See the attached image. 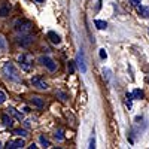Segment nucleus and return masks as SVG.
<instances>
[{
    "label": "nucleus",
    "instance_id": "23",
    "mask_svg": "<svg viewBox=\"0 0 149 149\" xmlns=\"http://www.w3.org/2000/svg\"><path fill=\"white\" fill-rule=\"evenodd\" d=\"M57 95H58V97H60L63 102H64V100H67V94H66V93H61V91H58V93H57Z\"/></svg>",
    "mask_w": 149,
    "mask_h": 149
},
{
    "label": "nucleus",
    "instance_id": "25",
    "mask_svg": "<svg viewBox=\"0 0 149 149\" xmlns=\"http://www.w3.org/2000/svg\"><path fill=\"white\" fill-rule=\"evenodd\" d=\"M0 48H2V49L6 48V43H5V40H3V37H2V36H0Z\"/></svg>",
    "mask_w": 149,
    "mask_h": 149
},
{
    "label": "nucleus",
    "instance_id": "3",
    "mask_svg": "<svg viewBox=\"0 0 149 149\" xmlns=\"http://www.w3.org/2000/svg\"><path fill=\"white\" fill-rule=\"evenodd\" d=\"M39 63H40L42 66H45L49 72H55V70H57V63H55L51 57H40V58H39Z\"/></svg>",
    "mask_w": 149,
    "mask_h": 149
},
{
    "label": "nucleus",
    "instance_id": "18",
    "mask_svg": "<svg viewBox=\"0 0 149 149\" xmlns=\"http://www.w3.org/2000/svg\"><path fill=\"white\" fill-rule=\"evenodd\" d=\"M39 140H40V143H42L45 148H49V146H51V145H49V142H48V139L45 137V136H40V137H39Z\"/></svg>",
    "mask_w": 149,
    "mask_h": 149
},
{
    "label": "nucleus",
    "instance_id": "6",
    "mask_svg": "<svg viewBox=\"0 0 149 149\" xmlns=\"http://www.w3.org/2000/svg\"><path fill=\"white\" fill-rule=\"evenodd\" d=\"M31 84L36 86V88H39V90H48V84L42 78H39V76L31 78Z\"/></svg>",
    "mask_w": 149,
    "mask_h": 149
},
{
    "label": "nucleus",
    "instance_id": "13",
    "mask_svg": "<svg viewBox=\"0 0 149 149\" xmlns=\"http://www.w3.org/2000/svg\"><path fill=\"white\" fill-rule=\"evenodd\" d=\"M9 12H10V5H2L0 6V17H8L9 15Z\"/></svg>",
    "mask_w": 149,
    "mask_h": 149
},
{
    "label": "nucleus",
    "instance_id": "27",
    "mask_svg": "<svg viewBox=\"0 0 149 149\" xmlns=\"http://www.w3.org/2000/svg\"><path fill=\"white\" fill-rule=\"evenodd\" d=\"M88 148H91V149H93V148H95V140H94V137L90 140V146H88Z\"/></svg>",
    "mask_w": 149,
    "mask_h": 149
},
{
    "label": "nucleus",
    "instance_id": "16",
    "mask_svg": "<svg viewBox=\"0 0 149 149\" xmlns=\"http://www.w3.org/2000/svg\"><path fill=\"white\" fill-rule=\"evenodd\" d=\"M131 94H133V98H143V91L142 90H134Z\"/></svg>",
    "mask_w": 149,
    "mask_h": 149
},
{
    "label": "nucleus",
    "instance_id": "19",
    "mask_svg": "<svg viewBox=\"0 0 149 149\" xmlns=\"http://www.w3.org/2000/svg\"><path fill=\"white\" fill-rule=\"evenodd\" d=\"M14 133H15V134L22 136V137H27V136H29V131H27V130H15Z\"/></svg>",
    "mask_w": 149,
    "mask_h": 149
},
{
    "label": "nucleus",
    "instance_id": "4",
    "mask_svg": "<svg viewBox=\"0 0 149 149\" xmlns=\"http://www.w3.org/2000/svg\"><path fill=\"white\" fill-rule=\"evenodd\" d=\"M15 30L19 31L21 34H22V33H29V31L31 30V22H30V21H26V19L17 21V22H15Z\"/></svg>",
    "mask_w": 149,
    "mask_h": 149
},
{
    "label": "nucleus",
    "instance_id": "12",
    "mask_svg": "<svg viewBox=\"0 0 149 149\" xmlns=\"http://www.w3.org/2000/svg\"><path fill=\"white\" fill-rule=\"evenodd\" d=\"M137 12L143 17V18H149V8L148 6H142V5H137Z\"/></svg>",
    "mask_w": 149,
    "mask_h": 149
},
{
    "label": "nucleus",
    "instance_id": "5",
    "mask_svg": "<svg viewBox=\"0 0 149 149\" xmlns=\"http://www.w3.org/2000/svg\"><path fill=\"white\" fill-rule=\"evenodd\" d=\"M76 63H78V67L81 69V72L85 73L86 72V64H85V58H84V51H82V49L76 55Z\"/></svg>",
    "mask_w": 149,
    "mask_h": 149
},
{
    "label": "nucleus",
    "instance_id": "1",
    "mask_svg": "<svg viewBox=\"0 0 149 149\" xmlns=\"http://www.w3.org/2000/svg\"><path fill=\"white\" fill-rule=\"evenodd\" d=\"M2 73L5 74V76L9 79V81H14V82H19L21 81V74L18 72V69L12 64V63H5L3 67H2Z\"/></svg>",
    "mask_w": 149,
    "mask_h": 149
},
{
    "label": "nucleus",
    "instance_id": "28",
    "mask_svg": "<svg viewBox=\"0 0 149 149\" xmlns=\"http://www.w3.org/2000/svg\"><path fill=\"white\" fill-rule=\"evenodd\" d=\"M29 148H30V149H36V148H37V146H36V145H34V143H33V145H30V146H29Z\"/></svg>",
    "mask_w": 149,
    "mask_h": 149
},
{
    "label": "nucleus",
    "instance_id": "2",
    "mask_svg": "<svg viewBox=\"0 0 149 149\" xmlns=\"http://www.w3.org/2000/svg\"><path fill=\"white\" fill-rule=\"evenodd\" d=\"M18 61H19V66L24 72H30L33 69V57L30 54H21L18 57Z\"/></svg>",
    "mask_w": 149,
    "mask_h": 149
},
{
    "label": "nucleus",
    "instance_id": "22",
    "mask_svg": "<svg viewBox=\"0 0 149 149\" xmlns=\"http://www.w3.org/2000/svg\"><path fill=\"white\" fill-rule=\"evenodd\" d=\"M5 102H6V94L0 90V104H3Z\"/></svg>",
    "mask_w": 149,
    "mask_h": 149
},
{
    "label": "nucleus",
    "instance_id": "11",
    "mask_svg": "<svg viewBox=\"0 0 149 149\" xmlns=\"http://www.w3.org/2000/svg\"><path fill=\"white\" fill-rule=\"evenodd\" d=\"M31 40H33V39H31L30 36H21V37H18L17 42H18L21 46H29V45L31 43Z\"/></svg>",
    "mask_w": 149,
    "mask_h": 149
},
{
    "label": "nucleus",
    "instance_id": "20",
    "mask_svg": "<svg viewBox=\"0 0 149 149\" xmlns=\"http://www.w3.org/2000/svg\"><path fill=\"white\" fill-rule=\"evenodd\" d=\"M55 139L57 140H64V136H63V131H61V130H58V131H55Z\"/></svg>",
    "mask_w": 149,
    "mask_h": 149
},
{
    "label": "nucleus",
    "instance_id": "24",
    "mask_svg": "<svg viewBox=\"0 0 149 149\" xmlns=\"http://www.w3.org/2000/svg\"><path fill=\"white\" fill-rule=\"evenodd\" d=\"M100 57H102L103 60H106V58H107V54H106L104 49H100Z\"/></svg>",
    "mask_w": 149,
    "mask_h": 149
},
{
    "label": "nucleus",
    "instance_id": "30",
    "mask_svg": "<svg viewBox=\"0 0 149 149\" xmlns=\"http://www.w3.org/2000/svg\"><path fill=\"white\" fill-rule=\"evenodd\" d=\"M0 148H2V142H0Z\"/></svg>",
    "mask_w": 149,
    "mask_h": 149
},
{
    "label": "nucleus",
    "instance_id": "8",
    "mask_svg": "<svg viewBox=\"0 0 149 149\" xmlns=\"http://www.w3.org/2000/svg\"><path fill=\"white\" fill-rule=\"evenodd\" d=\"M30 103L33 104V106H36V107H39V109H42L43 106H45V102H43V98L42 97H31L30 98Z\"/></svg>",
    "mask_w": 149,
    "mask_h": 149
},
{
    "label": "nucleus",
    "instance_id": "21",
    "mask_svg": "<svg viewBox=\"0 0 149 149\" xmlns=\"http://www.w3.org/2000/svg\"><path fill=\"white\" fill-rule=\"evenodd\" d=\"M67 67H69V73L73 74L74 73V61H69V66Z\"/></svg>",
    "mask_w": 149,
    "mask_h": 149
},
{
    "label": "nucleus",
    "instance_id": "10",
    "mask_svg": "<svg viewBox=\"0 0 149 149\" xmlns=\"http://www.w3.org/2000/svg\"><path fill=\"white\" fill-rule=\"evenodd\" d=\"M48 37H49V40H51L52 43H55V45L61 43V37L55 31H48Z\"/></svg>",
    "mask_w": 149,
    "mask_h": 149
},
{
    "label": "nucleus",
    "instance_id": "26",
    "mask_svg": "<svg viewBox=\"0 0 149 149\" xmlns=\"http://www.w3.org/2000/svg\"><path fill=\"white\" fill-rule=\"evenodd\" d=\"M139 3H140V0H130V5L131 6H137Z\"/></svg>",
    "mask_w": 149,
    "mask_h": 149
},
{
    "label": "nucleus",
    "instance_id": "9",
    "mask_svg": "<svg viewBox=\"0 0 149 149\" xmlns=\"http://www.w3.org/2000/svg\"><path fill=\"white\" fill-rule=\"evenodd\" d=\"M8 112H9V113H10L12 116H14L15 119H18L19 122H21V121H24V115L21 113V112H18L17 109H14V107H9V109H8Z\"/></svg>",
    "mask_w": 149,
    "mask_h": 149
},
{
    "label": "nucleus",
    "instance_id": "29",
    "mask_svg": "<svg viewBox=\"0 0 149 149\" xmlns=\"http://www.w3.org/2000/svg\"><path fill=\"white\" fill-rule=\"evenodd\" d=\"M34 2H37V3H43L45 0H34Z\"/></svg>",
    "mask_w": 149,
    "mask_h": 149
},
{
    "label": "nucleus",
    "instance_id": "17",
    "mask_svg": "<svg viewBox=\"0 0 149 149\" xmlns=\"http://www.w3.org/2000/svg\"><path fill=\"white\" fill-rule=\"evenodd\" d=\"M125 98H127L125 103H127L128 109H131V106H133V104H131V102H133V94H131V93H130V94H127V95H125Z\"/></svg>",
    "mask_w": 149,
    "mask_h": 149
},
{
    "label": "nucleus",
    "instance_id": "15",
    "mask_svg": "<svg viewBox=\"0 0 149 149\" xmlns=\"http://www.w3.org/2000/svg\"><path fill=\"white\" fill-rule=\"evenodd\" d=\"M94 26H95L98 30H104V29L107 27V24H106V21H102V19H95V21H94Z\"/></svg>",
    "mask_w": 149,
    "mask_h": 149
},
{
    "label": "nucleus",
    "instance_id": "14",
    "mask_svg": "<svg viewBox=\"0 0 149 149\" xmlns=\"http://www.w3.org/2000/svg\"><path fill=\"white\" fill-rule=\"evenodd\" d=\"M2 121H3V125L5 127H12V124H14V121H12V118L8 113L2 115Z\"/></svg>",
    "mask_w": 149,
    "mask_h": 149
},
{
    "label": "nucleus",
    "instance_id": "7",
    "mask_svg": "<svg viewBox=\"0 0 149 149\" xmlns=\"http://www.w3.org/2000/svg\"><path fill=\"white\" fill-rule=\"evenodd\" d=\"M26 146V143H24L22 139H17V140H9L6 148L8 149H19V148H24Z\"/></svg>",
    "mask_w": 149,
    "mask_h": 149
}]
</instances>
